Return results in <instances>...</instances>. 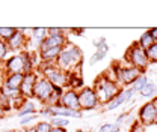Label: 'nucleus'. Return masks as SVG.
<instances>
[{"instance_id": "4be33fe9", "label": "nucleus", "mask_w": 157, "mask_h": 132, "mask_svg": "<svg viewBox=\"0 0 157 132\" xmlns=\"http://www.w3.org/2000/svg\"><path fill=\"white\" fill-rule=\"evenodd\" d=\"M15 30L17 29H14V27H0V41L8 42L11 36L15 33Z\"/></svg>"}, {"instance_id": "0eeeda50", "label": "nucleus", "mask_w": 157, "mask_h": 132, "mask_svg": "<svg viewBox=\"0 0 157 132\" xmlns=\"http://www.w3.org/2000/svg\"><path fill=\"white\" fill-rule=\"evenodd\" d=\"M140 75V71L130 66L128 63L127 65H122L121 66V71H119V75H118V84L119 86H125V87H130Z\"/></svg>"}, {"instance_id": "b1692460", "label": "nucleus", "mask_w": 157, "mask_h": 132, "mask_svg": "<svg viewBox=\"0 0 157 132\" xmlns=\"http://www.w3.org/2000/svg\"><path fill=\"white\" fill-rule=\"evenodd\" d=\"M9 53H11V50H9L8 44L3 42V41H0V63H5V62L8 60Z\"/></svg>"}, {"instance_id": "bb28decb", "label": "nucleus", "mask_w": 157, "mask_h": 132, "mask_svg": "<svg viewBox=\"0 0 157 132\" xmlns=\"http://www.w3.org/2000/svg\"><path fill=\"white\" fill-rule=\"evenodd\" d=\"M47 30H48V36H62V35L67 36V33L70 32V29H60V27H50Z\"/></svg>"}, {"instance_id": "cd10ccee", "label": "nucleus", "mask_w": 157, "mask_h": 132, "mask_svg": "<svg viewBox=\"0 0 157 132\" xmlns=\"http://www.w3.org/2000/svg\"><path fill=\"white\" fill-rule=\"evenodd\" d=\"M38 117H39V114H29V116L20 117V126H27V125H30L32 122H35Z\"/></svg>"}, {"instance_id": "f704fd0d", "label": "nucleus", "mask_w": 157, "mask_h": 132, "mask_svg": "<svg viewBox=\"0 0 157 132\" xmlns=\"http://www.w3.org/2000/svg\"><path fill=\"white\" fill-rule=\"evenodd\" d=\"M70 32H73V33H76V35H82V33L85 32V29H70Z\"/></svg>"}, {"instance_id": "ddd939ff", "label": "nucleus", "mask_w": 157, "mask_h": 132, "mask_svg": "<svg viewBox=\"0 0 157 132\" xmlns=\"http://www.w3.org/2000/svg\"><path fill=\"white\" fill-rule=\"evenodd\" d=\"M67 44H68V38H67L65 35H62V36H47V38L41 42L38 53L47 51V50H50V48H56V47L63 48Z\"/></svg>"}, {"instance_id": "a211bd4d", "label": "nucleus", "mask_w": 157, "mask_h": 132, "mask_svg": "<svg viewBox=\"0 0 157 132\" xmlns=\"http://www.w3.org/2000/svg\"><path fill=\"white\" fill-rule=\"evenodd\" d=\"M29 114H38V108L30 99H26L23 102V105L20 107L18 117H24V116H29Z\"/></svg>"}, {"instance_id": "aec40b11", "label": "nucleus", "mask_w": 157, "mask_h": 132, "mask_svg": "<svg viewBox=\"0 0 157 132\" xmlns=\"http://www.w3.org/2000/svg\"><path fill=\"white\" fill-rule=\"evenodd\" d=\"M148 81H150V78H148V75H147V74H140V75H139V78H137L136 81L130 86V89H132L135 93H139V92H140V89H142V87H144Z\"/></svg>"}, {"instance_id": "ea45409f", "label": "nucleus", "mask_w": 157, "mask_h": 132, "mask_svg": "<svg viewBox=\"0 0 157 132\" xmlns=\"http://www.w3.org/2000/svg\"><path fill=\"white\" fill-rule=\"evenodd\" d=\"M0 132H15V131H14V129H2Z\"/></svg>"}, {"instance_id": "f3484780", "label": "nucleus", "mask_w": 157, "mask_h": 132, "mask_svg": "<svg viewBox=\"0 0 157 132\" xmlns=\"http://www.w3.org/2000/svg\"><path fill=\"white\" fill-rule=\"evenodd\" d=\"M0 93L3 95L6 99H9L11 102H12V105H14V102H17V101H20L23 96H21V93H20V90H15V89H9V87H6V86H0ZM24 99V98H23Z\"/></svg>"}, {"instance_id": "423d86ee", "label": "nucleus", "mask_w": 157, "mask_h": 132, "mask_svg": "<svg viewBox=\"0 0 157 132\" xmlns=\"http://www.w3.org/2000/svg\"><path fill=\"white\" fill-rule=\"evenodd\" d=\"M139 123L144 126H151V125H157V110L153 104V101L144 104L139 108Z\"/></svg>"}, {"instance_id": "4468645a", "label": "nucleus", "mask_w": 157, "mask_h": 132, "mask_svg": "<svg viewBox=\"0 0 157 132\" xmlns=\"http://www.w3.org/2000/svg\"><path fill=\"white\" fill-rule=\"evenodd\" d=\"M47 36H48V30H47V27H33V29H32V36H30V39H29L30 47H35L36 51H38L41 42L47 38Z\"/></svg>"}, {"instance_id": "6e6552de", "label": "nucleus", "mask_w": 157, "mask_h": 132, "mask_svg": "<svg viewBox=\"0 0 157 132\" xmlns=\"http://www.w3.org/2000/svg\"><path fill=\"white\" fill-rule=\"evenodd\" d=\"M133 96H135V92L130 89V87H127V89H122L119 93L109 102V104H106L104 107V110L106 111H113V110H117L119 108L121 105H124V104H128L130 101H133Z\"/></svg>"}, {"instance_id": "39448f33", "label": "nucleus", "mask_w": 157, "mask_h": 132, "mask_svg": "<svg viewBox=\"0 0 157 132\" xmlns=\"http://www.w3.org/2000/svg\"><path fill=\"white\" fill-rule=\"evenodd\" d=\"M52 92H53V84L42 75H38L35 87H33V98L38 99L39 102L45 104L48 98L52 96Z\"/></svg>"}, {"instance_id": "7ed1b4c3", "label": "nucleus", "mask_w": 157, "mask_h": 132, "mask_svg": "<svg viewBox=\"0 0 157 132\" xmlns=\"http://www.w3.org/2000/svg\"><path fill=\"white\" fill-rule=\"evenodd\" d=\"M125 63H128L130 66L136 68L140 71V74H145L148 66H150V62H148V57H147V53L145 50H142L139 47V44L135 42L128 47V50L125 51Z\"/></svg>"}, {"instance_id": "412c9836", "label": "nucleus", "mask_w": 157, "mask_h": 132, "mask_svg": "<svg viewBox=\"0 0 157 132\" xmlns=\"http://www.w3.org/2000/svg\"><path fill=\"white\" fill-rule=\"evenodd\" d=\"M50 125L53 128H63V129H67V126L70 125V120L65 119V117H52Z\"/></svg>"}, {"instance_id": "f03ea898", "label": "nucleus", "mask_w": 157, "mask_h": 132, "mask_svg": "<svg viewBox=\"0 0 157 132\" xmlns=\"http://www.w3.org/2000/svg\"><path fill=\"white\" fill-rule=\"evenodd\" d=\"M92 89H94V92H95V95H97L100 105H106V104H109V102H110V101H112V99L122 90V87L118 84L117 81H110V80H107L103 74L94 81V87H92Z\"/></svg>"}, {"instance_id": "c85d7f7f", "label": "nucleus", "mask_w": 157, "mask_h": 132, "mask_svg": "<svg viewBox=\"0 0 157 132\" xmlns=\"http://www.w3.org/2000/svg\"><path fill=\"white\" fill-rule=\"evenodd\" d=\"M119 131H121V128L113 125V123H104L98 129V132H119Z\"/></svg>"}, {"instance_id": "7c9ffc66", "label": "nucleus", "mask_w": 157, "mask_h": 132, "mask_svg": "<svg viewBox=\"0 0 157 132\" xmlns=\"http://www.w3.org/2000/svg\"><path fill=\"white\" fill-rule=\"evenodd\" d=\"M127 119H130V113H122V114H119V116L117 117V120H115V125L121 128V125H122V123H125V122H127Z\"/></svg>"}, {"instance_id": "1a4fd4ad", "label": "nucleus", "mask_w": 157, "mask_h": 132, "mask_svg": "<svg viewBox=\"0 0 157 132\" xmlns=\"http://www.w3.org/2000/svg\"><path fill=\"white\" fill-rule=\"evenodd\" d=\"M59 105H62L67 110L71 111H80V105H78V92L71 90V89H65L63 95L59 99Z\"/></svg>"}, {"instance_id": "9d476101", "label": "nucleus", "mask_w": 157, "mask_h": 132, "mask_svg": "<svg viewBox=\"0 0 157 132\" xmlns=\"http://www.w3.org/2000/svg\"><path fill=\"white\" fill-rule=\"evenodd\" d=\"M36 78H38V72H35V71L29 72V74H24L23 83L20 86V93L24 99H32L33 98V87H35Z\"/></svg>"}, {"instance_id": "6ab92c4d", "label": "nucleus", "mask_w": 157, "mask_h": 132, "mask_svg": "<svg viewBox=\"0 0 157 132\" xmlns=\"http://www.w3.org/2000/svg\"><path fill=\"white\" fill-rule=\"evenodd\" d=\"M137 44H139V47H140L142 50H147V48H150V47L154 44V41H153V38H151V35H150V32H148V30H147V32H144V33L139 36Z\"/></svg>"}, {"instance_id": "9b49d317", "label": "nucleus", "mask_w": 157, "mask_h": 132, "mask_svg": "<svg viewBox=\"0 0 157 132\" xmlns=\"http://www.w3.org/2000/svg\"><path fill=\"white\" fill-rule=\"evenodd\" d=\"M2 66H3V69H5V71H3L5 75H8V74H24L23 59L20 56V53L8 57V60H6L5 63H2Z\"/></svg>"}, {"instance_id": "20e7f679", "label": "nucleus", "mask_w": 157, "mask_h": 132, "mask_svg": "<svg viewBox=\"0 0 157 132\" xmlns=\"http://www.w3.org/2000/svg\"><path fill=\"white\" fill-rule=\"evenodd\" d=\"M78 105H80V111H92L97 110L100 107L98 98L92 87H83L78 90Z\"/></svg>"}, {"instance_id": "4c0bfd02", "label": "nucleus", "mask_w": 157, "mask_h": 132, "mask_svg": "<svg viewBox=\"0 0 157 132\" xmlns=\"http://www.w3.org/2000/svg\"><path fill=\"white\" fill-rule=\"evenodd\" d=\"M5 111H3V110H0V120H2V119H3V117H5Z\"/></svg>"}, {"instance_id": "c9c22d12", "label": "nucleus", "mask_w": 157, "mask_h": 132, "mask_svg": "<svg viewBox=\"0 0 157 132\" xmlns=\"http://www.w3.org/2000/svg\"><path fill=\"white\" fill-rule=\"evenodd\" d=\"M50 132H67V129H63V128H53Z\"/></svg>"}, {"instance_id": "2f4dec72", "label": "nucleus", "mask_w": 157, "mask_h": 132, "mask_svg": "<svg viewBox=\"0 0 157 132\" xmlns=\"http://www.w3.org/2000/svg\"><path fill=\"white\" fill-rule=\"evenodd\" d=\"M128 132H145V126H144V125H140V123L136 120V122L132 125V128H130V131Z\"/></svg>"}, {"instance_id": "473e14b6", "label": "nucleus", "mask_w": 157, "mask_h": 132, "mask_svg": "<svg viewBox=\"0 0 157 132\" xmlns=\"http://www.w3.org/2000/svg\"><path fill=\"white\" fill-rule=\"evenodd\" d=\"M63 92H65V89H63V87H59V86H53V92H52V95H53L55 98L60 99V96L63 95Z\"/></svg>"}, {"instance_id": "e433bc0d", "label": "nucleus", "mask_w": 157, "mask_h": 132, "mask_svg": "<svg viewBox=\"0 0 157 132\" xmlns=\"http://www.w3.org/2000/svg\"><path fill=\"white\" fill-rule=\"evenodd\" d=\"M18 132H35V128H24V129H21Z\"/></svg>"}, {"instance_id": "5701e85b", "label": "nucleus", "mask_w": 157, "mask_h": 132, "mask_svg": "<svg viewBox=\"0 0 157 132\" xmlns=\"http://www.w3.org/2000/svg\"><path fill=\"white\" fill-rule=\"evenodd\" d=\"M145 53H147V57H148L150 65H151V63H157V42H154L150 48H147Z\"/></svg>"}, {"instance_id": "58836bf2", "label": "nucleus", "mask_w": 157, "mask_h": 132, "mask_svg": "<svg viewBox=\"0 0 157 132\" xmlns=\"http://www.w3.org/2000/svg\"><path fill=\"white\" fill-rule=\"evenodd\" d=\"M153 104H154V107H156V110H157V96L153 99Z\"/></svg>"}, {"instance_id": "a19ab883", "label": "nucleus", "mask_w": 157, "mask_h": 132, "mask_svg": "<svg viewBox=\"0 0 157 132\" xmlns=\"http://www.w3.org/2000/svg\"><path fill=\"white\" fill-rule=\"evenodd\" d=\"M2 69H3V66H2V63H0V74H2V72H3V71H2Z\"/></svg>"}, {"instance_id": "2eb2a0df", "label": "nucleus", "mask_w": 157, "mask_h": 132, "mask_svg": "<svg viewBox=\"0 0 157 132\" xmlns=\"http://www.w3.org/2000/svg\"><path fill=\"white\" fill-rule=\"evenodd\" d=\"M23 78H24V74H8V75L3 77V86L9 87V89H15V90H20V86L23 83Z\"/></svg>"}, {"instance_id": "72a5a7b5", "label": "nucleus", "mask_w": 157, "mask_h": 132, "mask_svg": "<svg viewBox=\"0 0 157 132\" xmlns=\"http://www.w3.org/2000/svg\"><path fill=\"white\" fill-rule=\"evenodd\" d=\"M148 32H150V35H151L153 41H154V42H157V27H153V29H150Z\"/></svg>"}, {"instance_id": "c756f323", "label": "nucleus", "mask_w": 157, "mask_h": 132, "mask_svg": "<svg viewBox=\"0 0 157 132\" xmlns=\"http://www.w3.org/2000/svg\"><path fill=\"white\" fill-rule=\"evenodd\" d=\"M106 57V53H101V51H95L92 56H91V59H89V65L91 66H94V65H97V63H100L103 59Z\"/></svg>"}, {"instance_id": "dca6fc26", "label": "nucleus", "mask_w": 157, "mask_h": 132, "mask_svg": "<svg viewBox=\"0 0 157 132\" xmlns=\"http://www.w3.org/2000/svg\"><path fill=\"white\" fill-rule=\"evenodd\" d=\"M140 98H144V99H154L157 96V84L156 83H151V81H148L142 89H140Z\"/></svg>"}, {"instance_id": "a878e982", "label": "nucleus", "mask_w": 157, "mask_h": 132, "mask_svg": "<svg viewBox=\"0 0 157 132\" xmlns=\"http://www.w3.org/2000/svg\"><path fill=\"white\" fill-rule=\"evenodd\" d=\"M14 108V105H12V102L9 101V99H6L3 95L0 93V110H3L5 113H9L11 110Z\"/></svg>"}, {"instance_id": "f257e3e1", "label": "nucleus", "mask_w": 157, "mask_h": 132, "mask_svg": "<svg viewBox=\"0 0 157 132\" xmlns=\"http://www.w3.org/2000/svg\"><path fill=\"white\" fill-rule=\"evenodd\" d=\"M82 62H83V51L78 48L77 45L67 44L62 48L60 54L58 56L56 62H55V65L60 71L70 72V71L77 69L78 66H82Z\"/></svg>"}, {"instance_id": "393cba45", "label": "nucleus", "mask_w": 157, "mask_h": 132, "mask_svg": "<svg viewBox=\"0 0 157 132\" xmlns=\"http://www.w3.org/2000/svg\"><path fill=\"white\" fill-rule=\"evenodd\" d=\"M33 128H35V132H50L53 129V126L50 125V122H45V120L38 122Z\"/></svg>"}, {"instance_id": "f8f14e48", "label": "nucleus", "mask_w": 157, "mask_h": 132, "mask_svg": "<svg viewBox=\"0 0 157 132\" xmlns=\"http://www.w3.org/2000/svg\"><path fill=\"white\" fill-rule=\"evenodd\" d=\"M8 44V47H9V50L11 51H24V48L27 47V44H29V38L21 32V29H17L15 30V33L11 36V39L6 42Z\"/></svg>"}]
</instances>
